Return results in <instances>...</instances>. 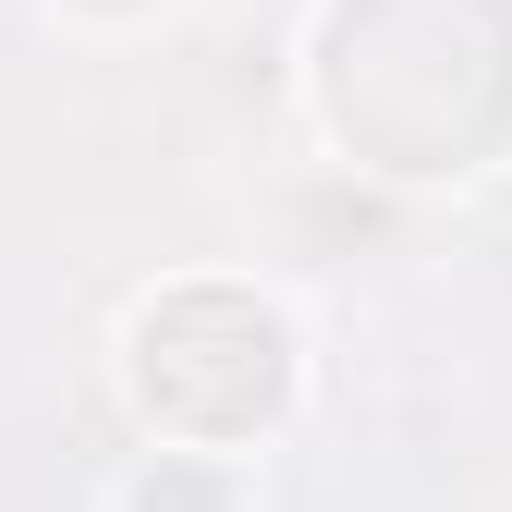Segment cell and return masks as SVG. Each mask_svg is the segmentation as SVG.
<instances>
[{"label":"cell","instance_id":"obj_1","mask_svg":"<svg viewBox=\"0 0 512 512\" xmlns=\"http://www.w3.org/2000/svg\"><path fill=\"white\" fill-rule=\"evenodd\" d=\"M110 512H256V476H244V452L159 439V452H135V464H122Z\"/></svg>","mask_w":512,"mask_h":512}]
</instances>
